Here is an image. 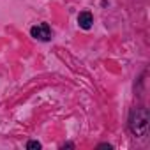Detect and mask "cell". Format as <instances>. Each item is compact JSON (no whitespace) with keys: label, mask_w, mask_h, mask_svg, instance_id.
<instances>
[{"label":"cell","mask_w":150,"mask_h":150,"mask_svg":"<svg viewBox=\"0 0 150 150\" xmlns=\"http://www.w3.org/2000/svg\"><path fill=\"white\" fill-rule=\"evenodd\" d=\"M78 23H80V27L81 28H85V30H88L90 27H92V23H94V18H92V14L90 13H80V16H78Z\"/></svg>","instance_id":"3"},{"label":"cell","mask_w":150,"mask_h":150,"mask_svg":"<svg viewBox=\"0 0 150 150\" xmlns=\"http://www.w3.org/2000/svg\"><path fill=\"white\" fill-rule=\"evenodd\" d=\"M131 131L136 136H143L148 127V111L145 108H136L131 113Z\"/></svg>","instance_id":"1"},{"label":"cell","mask_w":150,"mask_h":150,"mask_svg":"<svg viewBox=\"0 0 150 150\" xmlns=\"http://www.w3.org/2000/svg\"><path fill=\"white\" fill-rule=\"evenodd\" d=\"M30 34H32V37H35L39 41H50L51 39V30H50V25L48 23H41V25L32 27Z\"/></svg>","instance_id":"2"},{"label":"cell","mask_w":150,"mask_h":150,"mask_svg":"<svg viewBox=\"0 0 150 150\" xmlns=\"http://www.w3.org/2000/svg\"><path fill=\"white\" fill-rule=\"evenodd\" d=\"M99 148H111V145H106L104 143V145H99Z\"/></svg>","instance_id":"5"},{"label":"cell","mask_w":150,"mask_h":150,"mask_svg":"<svg viewBox=\"0 0 150 150\" xmlns=\"http://www.w3.org/2000/svg\"><path fill=\"white\" fill-rule=\"evenodd\" d=\"M27 148H28V150H39V148H41V143H39V141H28V143H27Z\"/></svg>","instance_id":"4"}]
</instances>
